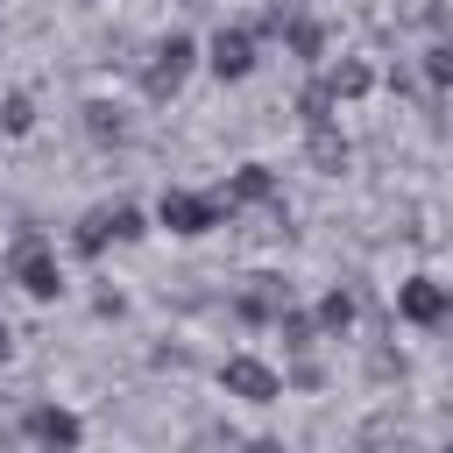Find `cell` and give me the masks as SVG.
Wrapping results in <instances>:
<instances>
[{
  "mask_svg": "<svg viewBox=\"0 0 453 453\" xmlns=\"http://www.w3.org/2000/svg\"><path fill=\"white\" fill-rule=\"evenodd\" d=\"M403 311H411V319H439V311H446V297H439V290H425V283H411V290H403Z\"/></svg>",
  "mask_w": 453,
  "mask_h": 453,
  "instance_id": "5",
  "label": "cell"
},
{
  "mask_svg": "<svg viewBox=\"0 0 453 453\" xmlns=\"http://www.w3.org/2000/svg\"><path fill=\"white\" fill-rule=\"evenodd\" d=\"M226 382H234V389H248L255 403H262V396L276 389V382H269V368H255V361H234V368H226Z\"/></svg>",
  "mask_w": 453,
  "mask_h": 453,
  "instance_id": "4",
  "label": "cell"
},
{
  "mask_svg": "<svg viewBox=\"0 0 453 453\" xmlns=\"http://www.w3.org/2000/svg\"><path fill=\"white\" fill-rule=\"evenodd\" d=\"M212 71L241 78V71H248V35H219V42H212Z\"/></svg>",
  "mask_w": 453,
  "mask_h": 453,
  "instance_id": "2",
  "label": "cell"
},
{
  "mask_svg": "<svg viewBox=\"0 0 453 453\" xmlns=\"http://www.w3.org/2000/svg\"><path fill=\"white\" fill-rule=\"evenodd\" d=\"M163 219H170L177 234H198V226H205V205H198V198H163Z\"/></svg>",
  "mask_w": 453,
  "mask_h": 453,
  "instance_id": "3",
  "label": "cell"
},
{
  "mask_svg": "<svg viewBox=\"0 0 453 453\" xmlns=\"http://www.w3.org/2000/svg\"><path fill=\"white\" fill-rule=\"evenodd\" d=\"M35 432H42V439H71L78 425H71V418H57V411H42V418H35Z\"/></svg>",
  "mask_w": 453,
  "mask_h": 453,
  "instance_id": "6",
  "label": "cell"
},
{
  "mask_svg": "<svg viewBox=\"0 0 453 453\" xmlns=\"http://www.w3.org/2000/svg\"><path fill=\"white\" fill-rule=\"evenodd\" d=\"M14 269H21V283H28L35 297H50V290H57V269H50V255H42V248H21V255H14Z\"/></svg>",
  "mask_w": 453,
  "mask_h": 453,
  "instance_id": "1",
  "label": "cell"
}]
</instances>
